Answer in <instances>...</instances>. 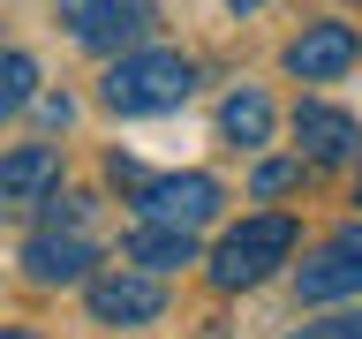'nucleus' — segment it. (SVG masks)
Wrapping results in <instances>:
<instances>
[{
	"mask_svg": "<svg viewBox=\"0 0 362 339\" xmlns=\"http://www.w3.org/2000/svg\"><path fill=\"white\" fill-rule=\"evenodd\" d=\"M38 121H45V129H68V121H76V106H68V98H38Z\"/></svg>",
	"mask_w": 362,
	"mask_h": 339,
	"instance_id": "obj_17",
	"label": "nucleus"
},
{
	"mask_svg": "<svg viewBox=\"0 0 362 339\" xmlns=\"http://www.w3.org/2000/svg\"><path fill=\"white\" fill-rule=\"evenodd\" d=\"M204 339H219V332H204Z\"/></svg>",
	"mask_w": 362,
	"mask_h": 339,
	"instance_id": "obj_20",
	"label": "nucleus"
},
{
	"mask_svg": "<svg viewBox=\"0 0 362 339\" xmlns=\"http://www.w3.org/2000/svg\"><path fill=\"white\" fill-rule=\"evenodd\" d=\"M287 339H362V309H332V316H317V324H302Z\"/></svg>",
	"mask_w": 362,
	"mask_h": 339,
	"instance_id": "obj_14",
	"label": "nucleus"
},
{
	"mask_svg": "<svg viewBox=\"0 0 362 339\" xmlns=\"http://www.w3.org/2000/svg\"><path fill=\"white\" fill-rule=\"evenodd\" d=\"M287 189H302V158H264L257 166V196H287Z\"/></svg>",
	"mask_w": 362,
	"mask_h": 339,
	"instance_id": "obj_15",
	"label": "nucleus"
},
{
	"mask_svg": "<svg viewBox=\"0 0 362 339\" xmlns=\"http://www.w3.org/2000/svg\"><path fill=\"white\" fill-rule=\"evenodd\" d=\"M362 53V38L347 30V23H310L302 38L287 45V76H302V83H332V76H347Z\"/></svg>",
	"mask_w": 362,
	"mask_h": 339,
	"instance_id": "obj_10",
	"label": "nucleus"
},
{
	"mask_svg": "<svg viewBox=\"0 0 362 339\" xmlns=\"http://www.w3.org/2000/svg\"><path fill=\"white\" fill-rule=\"evenodd\" d=\"M38 211H45V226H76L90 203H83V196H38Z\"/></svg>",
	"mask_w": 362,
	"mask_h": 339,
	"instance_id": "obj_16",
	"label": "nucleus"
},
{
	"mask_svg": "<svg viewBox=\"0 0 362 339\" xmlns=\"http://www.w3.org/2000/svg\"><path fill=\"white\" fill-rule=\"evenodd\" d=\"M129 264L136 271H158V279H166V271H181V264H197V234H189V226H136L129 234Z\"/></svg>",
	"mask_w": 362,
	"mask_h": 339,
	"instance_id": "obj_11",
	"label": "nucleus"
},
{
	"mask_svg": "<svg viewBox=\"0 0 362 339\" xmlns=\"http://www.w3.org/2000/svg\"><path fill=\"white\" fill-rule=\"evenodd\" d=\"M30 98H38V61L30 53H0V121L23 113Z\"/></svg>",
	"mask_w": 362,
	"mask_h": 339,
	"instance_id": "obj_13",
	"label": "nucleus"
},
{
	"mask_svg": "<svg viewBox=\"0 0 362 339\" xmlns=\"http://www.w3.org/2000/svg\"><path fill=\"white\" fill-rule=\"evenodd\" d=\"M294 143H302L310 166H339V158L362 151V121L339 113V106H325V98H302V106H294Z\"/></svg>",
	"mask_w": 362,
	"mask_h": 339,
	"instance_id": "obj_7",
	"label": "nucleus"
},
{
	"mask_svg": "<svg viewBox=\"0 0 362 339\" xmlns=\"http://www.w3.org/2000/svg\"><path fill=\"white\" fill-rule=\"evenodd\" d=\"M226 8H234V16H249V8H264V0H226Z\"/></svg>",
	"mask_w": 362,
	"mask_h": 339,
	"instance_id": "obj_19",
	"label": "nucleus"
},
{
	"mask_svg": "<svg viewBox=\"0 0 362 339\" xmlns=\"http://www.w3.org/2000/svg\"><path fill=\"white\" fill-rule=\"evenodd\" d=\"M355 203H362V189H355Z\"/></svg>",
	"mask_w": 362,
	"mask_h": 339,
	"instance_id": "obj_21",
	"label": "nucleus"
},
{
	"mask_svg": "<svg viewBox=\"0 0 362 339\" xmlns=\"http://www.w3.org/2000/svg\"><path fill=\"white\" fill-rule=\"evenodd\" d=\"M0 339H38V332H23V324H0Z\"/></svg>",
	"mask_w": 362,
	"mask_h": 339,
	"instance_id": "obj_18",
	"label": "nucleus"
},
{
	"mask_svg": "<svg viewBox=\"0 0 362 339\" xmlns=\"http://www.w3.org/2000/svg\"><path fill=\"white\" fill-rule=\"evenodd\" d=\"M61 30L90 53H121L158 30V8L151 0H61Z\"/></svg>",
	"mask_w": 362,
	"mask_h": 339,
	"instance_id": "obj_3",
	"label": "nucleus"
},
{
	"mask_svg": "<svg viewBox=\"0 0 362 339\" xmlns=\"http://www.w3.org/2000/svg\"><path fill=\"white\" fill-rule=\"evenodd\" d=\"M287 256H294V219L287 211H257V219H242L211 249V287H226V294L234 287H264Z\"/></svg>",
	"mask_w": 362,
	"mask_h": 339,
	"instance_id": "obj_2",
	"label": "nucleus"
},
{
	"mask_svg": "<svg viewBox=\"0 0 362 339\" xmlns=\"http://www.w3.org/2000/svg\"><path fill=\"white\" fill-rule=\"evenodd\" d=\"M189 90H197V61H189V53L136 45V53H121V61L98 76V106L121 113V121H136V113H166V106H181Z\"/></svg>",
	"mask_w": 362,
	"mask_h": 339,
	"instance_id": "obj_1",
	"label": "nucleus"
},
{
	"mask_svg": "<svg viewBox=\"0 0 362 339\" xmlns=\"http://www.w3.org/2000/svg\"><path fill=\"white\" fill-rule=\"evenodd\" d=\"M294 287H302V302H339V294H362V219L339 226L332 242H325L310 264L294 271Z\"/></svg>",
	"mask_w": 362,
	"mask_h": 339,
	"instance_id": "obj_5",
	"label": "nucleus"
},
{
	"mask_svg": "<svg viewBox=\"0 0 362 339\" xmlns=\"http://www.w3.org/2000/svg\"><path fill=\"white\" fill-rule=\"evenodd\" d=\"M61 189V143H16L0 158V211H30Z\"/></svg>",
	"mask_w": 362,
	"mask_h": 339,
	"instance_id": "obj_9",
	"label": "nucleus"
},
{
	"mask_svg": "<svg viewBox=\"0 0 362 339\" xmlns=\"http://www.w3.org/2000/svg\"><path fill=\"white\" fill-rule=\"evenodd\" d=\"M90 264H98V249H90L76 226H38V234L23 242V271H30L38 287H76V279H90Z\"/></svg>",
	"mask_w": 362,
	"mask_h": 339,
	"instance_id": "obj_6",
	"label": "nucleus"
},
{
	"mask_svg": "<svg viewBox=\"0 0 362 339\" xmlns=\"http://www.w3.org/2000/svg\"><path fill=\"white\" fill-rule=\"evenodd\" d=\"M219 203H226V189L211 174H144V189H136V211L151 226H211L219 219Z\"/></svg>",
	"mask_w": 362,
	"mask_h": 339,
	"instance_id": "obj_4",
	"label": "nucleus"
},
{
	"mask_svg": "<svg viewBox=\"0 0 362 339\" xmlns=\"http://www.w3.org/2000/svg\"><path fill=\"white\" fill-rule=\"evenodd\" d=\"M158 309H166L158 271H106V279H90V316L98 324H151Z\"/></svg>",
	"mask_w": 362,
	"mask_h": 339,
	"instance_id": "obj_8",
	"label": "nucleus"
},
{
	"mask_svg": "<svg viewBox=\"0 0 362 339\" xmlns=\"http://www.w3.org/2000/svg\"><path fill=\"white\" fill-rule=\"evenodd\" d=\"M219 136L234 143V151H257V143L272 136V98H264L257 83H242V90L219 106Z\"/></svg>",
	"mask_w": 362,
	"mask_h": 339,
	"instance_id": "obj_12",
	"label": "nucleus"
}]
</instances>
